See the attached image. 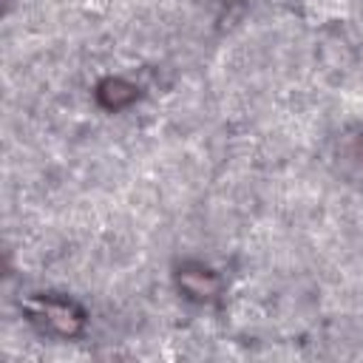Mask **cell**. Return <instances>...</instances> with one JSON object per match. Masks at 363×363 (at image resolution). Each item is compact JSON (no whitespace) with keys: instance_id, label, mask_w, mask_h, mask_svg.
Listing matches in <instances>:
<instances>
[{"instance_id":"cell-1","label":"cell","mask_w":363,"mask_h":363,"mask_svg":"<svg viewBox=\"0 0 363 363\" xmlns=\"http://www.w3.org/2000/svg\"><path fill=\"white\" fill-rule=\"evenodd\" d=\"M26 315L43 332L62 335V337H74L85 326L82 306L74 303L71 298H60V295H45V298L37 295V298H28L26 301Z\"/></svg>"},{"instance_id":"cell-2","label":"cell","mask_w":363,"mask_h":363,"mask_svg":"<svg viewBox=\"0 0 363 363\" xmlns=\"http://www.w3.org/2000/svg\"><path fill=\"white\" fill-rule=\"evenodd\" d=\"M179 289L193 301H213L221 289V281L213 269L201 264H184L179 269Z\"/></svg>"},{"instance_id":"cell-3","label":"cell","mask_w":363,"mask_h":363,"mask_svg":"<svg viewBox=\"0 0 363 363\" xmlns=\"http://www.w3.org/2000/svg\"><path fill=\"white\" fill-rule=\"evenodd\" d=\"M96 96H99V102H102L105 108L119 111V108H125L128 102L136 99V85H130V82H125V79H105V82L96 88Z\"/></svg>"}]
</instances>
